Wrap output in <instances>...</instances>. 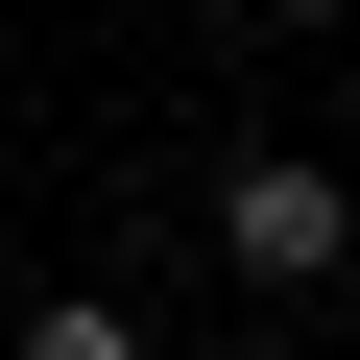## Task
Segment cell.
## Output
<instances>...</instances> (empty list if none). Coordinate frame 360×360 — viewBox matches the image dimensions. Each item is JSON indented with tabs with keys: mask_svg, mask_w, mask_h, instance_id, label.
Returning a JSON list of instances; mask_svg holds the SVG:
<instances>
[{
	"mask_svg": "<svg viewBox=\"0 0 360 360\" xmlns=\"http://www.w3.org/2000/svg\"><path fill=\"white\" fill-rule=\"evenodd\" d=\"M217 264L312 312V288L360 264V193H336V168H312V144H240V168H217Z\"/></svg>",
	"mask_w": 360,
	"mask_h": 360,
	"instance_id": "cell-1",
	"label": "cell"
},
{
	"mask_svg": "<svg viewBox=\"0 0 360 360\" xmlns=\"http://www.w3.org/2000/svg\"><path fill=\"white\" fill-rule=\"evenodd\" d=\"M0 360H144L120 288H0Z\"/></svg>",
	"mask_w": 360,
	"mask_h": 360,
	"instance_id": "cell-2",
	"label": "cell"
},
{
	"mask_svg": "<svg viewBox=\"0 0 360 360\" xmlns=\"http://www.w3.org/2000/svg\"><path fill=\"white\" fill-rule=\"evenodd\" d=\"M264 25H360V0H264Z\"/></svg>",
	"mask_w": 360,
	"mask_h": 360,
	"instance_id": "cell-3",
	"label": "cell"
}]
</instances>
